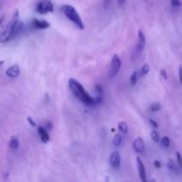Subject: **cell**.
I'll list each match as a JSON object with an SVG mask.
<instances>
[{"instance_id":"1","label":"cell","mask_w":182,"mask_h":182,"mask_svg":"<svg viewBox=\"0 0 182 182\" xmlns=\"http://www.w3.org/2000/svg\"><path fill=\"white\" fill-rule=\"evenodd\" d=\"M69 85L73 94L79 101L88 106H96L102 102V96H97V97L90 96V94L86 92V90L77 80L70 78L69 81Z\"/></svg>"},{"instance_id":"2","label":"cell","mask_w":182,"mask_h":182,"mask_svg":"<svg viewBox=\"0 0 182 182\" xmlns=\"http://www.w3.org/2000/svg\"><path fill=\"white\" fill-rule=\"evenodd\" d=\"M18 24H19V11L15 10L14 14L12 16V18H11V20H10V22L6 25V29L0 35V42L2 44L6 43L9 40L13 38V37L15 34Z\"/></svg>"},{"instance_id":"3","label":"cell","mask_w":182,"mask_h":182,"mask_svg":"<svg viewBox=\"0 0 182 182\" xmlns=\"http://www.w3.org/2000/svg\"><path fill=\"white\" fill-rule=\"evenodd\" d=\"M61 11L63 12L65 16L75 24L79 30H84L85 29V25L83 23V21L81 19V17L78 14V13L77 12V10L73 7L72 6L69 5H64L61 6Z\"/></svg>"},{"instance_id":"4","label":"cell","mask_w":182,"mask_h":182,"mask_svg":"<svg viewBox=\"0 0 182 182\" xmlns=\"http://www.w3.org/2000/svg\"><path fill=\"white\" fill-rule=\"evenodd\" d=\"M53 4L49 0H42L39 3H38L36 6V12L40 14H46L48 13L53 12Z\"/></svg>"},{"instance_id":"5","label":"cell","mask_w":182,"mask_h":182,"mask_svg":"<svg viewBox=\"0 0 182 182\" xmlns=\"http://www.w3.org/2000/svg\"><path fill=\"white\" fill-rule=\"evenodd\" d=\"M145 46H146V38H145L144 33L141 30H140L138 33V44L133 53V59L134 57H139L141 54V53L145 48Z\"/></svg>"},{"instance_id":"6","label":"cell","mask_w":182,"mask_h":182,"mask_svg":"<svg viewBox=\"0 0 182 182\" xmlns=\"http://www.w3.org/2000/svg\"><path fill=\"white\" fill-rule=\"evenodd\" d=\"M121 66H122V61H121L119 56L117 54H115L111 60L110 69H109V76L111 77H115L118 74L120 69H121Z\"/></svg>"},{"instance_id":"7","label":"cell","mask_w":182,"mask_h":182,"mask_svg":"<svg viewBox=\"0 0 182 182\" xmlns=\"http://www.w3.org/2000/svg\"><path fill=\"white\" fill-rule=\"evenodd\" d=\"M109 164L111 167L115 170H119L121 166V157H120V154L117 151H114L110 155L109 157Z\"/></svg>"},{"instance_id":"8","label":"cell","mask_w":182,"mask_h":182,"mask_svg":"<svg viewBox=\"0 0 182 182\" xmlns=\"http://www.w3.org/2000/svg\"><path fill=\"white\" fill-rule=\"evenodd\" d=\"M137 164H138V171H139V176L141 182H148L147 180V174H146V169L145 165L141 161V159L139 156L137 157Z\"/></svg>"},{"instance_id":"9","label":"cell","mask_w":182,"mask_h":182,"mask_svg":"<svg viewBox=\"0 0 182 182\" xmlns=\"http://www.w3.org/2000/svg\"><path fill=\"white\" fill-rule=\"evenodd\" d=\"M133 146L134 150L138 154H142L143 152L145 151V143H144L143 140L140 137H138V138L135 139L133 140Z\"/></svg>"},{"instance_id":"10","label":"cell","mask_w":182,"mask_h":182,"mask_svg":"<svg viewBox=\"0 0 182 182\" xmlns=\"http://www.w3.org/2000/svg\"><path fill=\"white\" fill-rule=\"evenodd\" d=\"M20 72H21L20 67L18 65H13L6 69V74L7 77H11V78H16V77H19Z\"/></svg>"},{"instance_id":"11","label":"cell","mask_w":182,"mask_h":182,"mask_svg":"<svg viewBox=\"0 0 182 182\" xmlns=\"http://www.w3.org/2000/svg\"><path fill=\"white\" fill-rule=\"evenodd\" d=\"M32 26H33V28L38 29V30H46V29H48L50 27V23L45 20L34 19L32 21Z\"/></svg>"},{"instance_id":"12","label":"cell","mask_w":182,"mask_h":182,"mask_svg":"<svg viewBox=\"0 0 182 182\" xmlns=\"http://www.w3.org/2000/svg\"><path fill=\"white\" fill-rule=\"evenodd\" d=\"M38 134H39V137L41 140H42V142L47 143L50 140V136H49L46 130L44 127H38Z\"/></svg>"},{"instance_id":"13","label":"cell","mask_w":182,"mask_h":182,"mask_svg":"<svg viewBox=\"0 0 182 182\" xmlns=\"http://www.w3.org/2000/svg\"><path fill=\"white\" fill-rule=\"evenodd\" d=\"M167 168L169 171L172 172H175V173H179L180 172V168L177 166V164L174 163V161L172 159H170L167 163Z\"/></svg>"},{"instance_id":"14","label":"cell","mask_w":182,"mask_h":182,"mask_svg":"<svg viewBox=\"0 0 182 182\" xmlns=\"http://www.w3.org/2000/svg\"><path fill=\"white\" fill-rule=\"evenodd\" d=\"M19 145H20L19 139L16 136H12L10 140H9V147L12 149H17L19 148Z\"/></svg>"},{"instance_id":"15","label":"cell","mask_w":182,"mask_h":182,"mask_svg":"<svg viewBox=\"0 0 182 182\" xmlns=\"http://www.w3.org/2000/svg\"><path fill=\"white\" fill-rule=\"evenodd\" d=\"M118 129L121 133L123 134H126L128 133V125L125 122H120L118 123Z\"/></svg>"},{"instance_id":"16","label":"cell","mask_w":182,"mask_h":182,"mask_svg":"<svg viewBox=\"0 0 182 182\" xmlns=\"http://www.w3.org/2000/svg\"><path fill=\"white\" fill-rule=\"evenodd\" d=\"M149 69H150L149 65L147 63L144 64L142 67H141V69H140V71L139 73V76H140V77H144V76H146V75L149 72Z\"/></svg>"},{"instance_id":"17","label":"cell","mask_w":182,"mask_h":182,"mask_svg":"<svg viewBox=\"0 0 182 182\" xmlns=\"http://www.w3.org/2000/svg\"><path fill=\"white\" fill-rule=\"evenodd\" d=\"M138 78H139V73L137 71H134L132 74V76L130 77V84H131V85L134 86L135 85L137 84Z\"/></svg>"},{"instance_id":"18","label":"cell","mask_w":182,"mask_h":182,"mask_svg":"<svg viewBox=\"0 0 182 182\" xmlns=\"http://www.w3.org/2000/svg\"><path fill=\"white\" fill-rule=\"evenodd\" d=\"M122 140H123V139H122L121 135L116 134L115 137H114V139H113V144H114V146L115 147H119L122 144Z\"/></svg>"},{"instance_id":"19","label":"cell","mask_w":182,"mask_h":182,"mask_svg":"<svg viewBox=\"0 0 182 182\" xmlns=\"http://www.w3.org/2000/svg\"><path fill=\"white\" fill-rule=\"evenodd\" d=\"M161 144L162 146H164V148H168L170 146V139L167 136H164L161 140Z\"/></svg>"},{"instance_id":"20","label":"cell","mask_w":182,"mask_h":182,"mask_svg":"<svg viewBox=\"0 0 182 182\" xmlns=\"http://www.w3.org/2000/svg\"><path fill=\"white\" fill-rule=\"evenodd\" d=\"M161 108H162V106H161V104L160 103H153L152 105L150 106V110L152 112H156V111H158L161 109Z\"/></svg>"},{"instance_id":"21","label":"cell","mask_w":182,"mask_h":182,"mask_svg":"<svg viewBox=\"0 0 182 182\" xmlns=\"http://www.w3.org/2000/svg\"><path fill=\"white\" fill-rule=\"evenodd\" d=\"M151 139H152V140H153L154 142L157 143L159 141V135L156 131H153V132L151 133Z\"/></svg>"},{"instance_id":"22","label":"cell","mask_w":182,"mask_h":182,"mask_svg":"<svg viewBox=\"0 0 182 182\" xmlns=\"http://www.w3.org/2000/svg\"><path fill=\"white\" fill-rule=\"evenodd\" d=\"M171 4L174 7H180L182 6V0H171Z\"/></svg>"},{"instance_id":"23","label":"cell","mask_w":182,"mask_h":182,"mask_svg":"<svg viewBox=\"0 0 182 182\" xmlns=\"http://www.w3.org/2000/svg\"><path fill=\"white\" fill-rule=\"evenodd\" d=\"M176 156H177V163H178V165L179 167L182 169V156L181 155H180V152H177L176 153Z\"/></svg>"},{"instance_id":"24","label":"cell","mask_w":182,"mask_h":182,"mask_svg":"<svg viewBox=\"0 0 182 182\" xmlns=\"http://www.w3.org/2000/svg\"><path fill=\"white\" fill-rule=\"evenodd\" d=\"M27 120H28V122L30 123V125L31 126H33V127L37 126V124H36V122H35V121H34V120H33V119H32L30 117H27Z\"/></svg>"},{"instance_id":"25","label":"cell","mask_w":182,"mask_h":182,"mask_svg":"<svg viewBox=\"0 0 182 182\" xmlns=\"http://www.w3.org/2000/svg\"><path fill=\"white\" fill-rule=\"evenodd\" d=\"M95 89H96V91H97V92H98V93H99L98 96H102L103 91H102V88H101V85H96Z\"/></svg>"},{"instance_id":"26","label":"cell","mask_w":182,"mask_h":182,"mask_svg":"<svg viewBox=\"0 0 182 182\" xmlns=\"http://www.w3.org/2000/svg\"><path fill=\"white\" fill-rule=\"evenodd\" d=\"M149 123H150V125H152V127H154V128H157V127H158V124H157V122H156V121H155L154 119H152V118L149 119Z\"/></svg>"},{"instance_id":"27","label":"cell","mask_w":182,"mask_h":182,"mask_svg":"<svg viewBox=\"0 0 182 182\" xmlns=\"http://www.w3.org/2000/svg\"><path fill=\"white\" fill-rule=\"evenodd\" d=\"M160 74H161V77H164V79H167L166 70H164V69H162V70H161V72H160Z\"/></svg>"},{"instance_id":"28","label":"cell","mask_w":182,"mask_h":182,"mask_svg":"<svg viewBox=\"0 0 182 182\" xmlns=\"http://www.w3.org/2000/svg\"><path fill=\"white\" fill-rule=\"evenodd\" d=\"M46 126L48 130H52L53 129V123L52 122H46Z\"/></svg>"},{"instance_id":"29","label":"cell","mask_w":182,"mask_h":182,"mask_svg":"<svg viewBox=\"0 0 182 182\" xmlns=\"http://www.w3.org/2000/svg\"><path fill=\"white\" fill-rule=\"evenodd\" d=\"M154 165H155V167H156V168H160L161 167V163L159 162L158 160H155L154 161Z\"/></svg>"},{"instance_id":"30","label":"cell","mask_w":182,"mask_h":182,"mask_svg":"<svg viewBox=\"0 0 182 182\" xmlns=\"http://www.w3.org/2000/svg\"><path fill=\"white\" fill-rule=\"evenodd\" d=\"M179 77H180V81L182 84V67H180L179 69Z\"/></svg>"},{"instance_id":"31","label":"cell","mask_w":182,"mask_h":182,"mask_svg":"<svg viewBox=\"0 0 182 182\" xmlns=\"http://www.w3.org/2000/svg\"><path fill=\"white\" fill-rule=\"evenodd\" d=\"M126 0H117V3H118L119 6H123L125 3Z\"/></svg>"},{"instance_id":"32","label":"cell","mask_w":182,"mask_h":182,"mask_svg":"<svg viewBox=\"0 0 182 182\" xmlns=\"http://www.w3.org/2000/svg\"><path fill=\"white\" fill-rule=\"evenodd\" d=\"M3 20H4V18H3V17H2V18H1V19H0V25H1V23H2V22H3Z\"/></svg>"},{"instance_id":"33","label":"cell","mask_w":182,"mask_h":182,"mask_svg":"<svg viewBox=\"0 0 182 182\" xmlns=\"http://www.w3.org/2000/svg\"><path fill=\"white\" fill-rule=\"evenodd\" d=\"M148 182H156V180H155V179H152V180H150Z\"/></svg>"},{"instance_id":"34","label":"cell","mask_w":182,"mask_h":182,"mask_svg":"<svg viewBox=\"0 0 182 182\" xmlns=\"http://www.w3.org/2000/svg\"><path fill=\"white\" fill-rule=\"evenodd\" d=\"M3 63H4V61H0V65H2Z\"/></svg>"},{"instance_id":"35","label":"cell","mask_w":182,"mask_h":182,"mask_svg":"<svg viewBox=\"0 0 182 182\" xmlns=\"http://www.w3.org/2000/svg\"><path fill=\"white\" fill-rule=\"evenodd\" d=\"M127 182H130V181H127Z\"/></svg>"}]
</instances>
